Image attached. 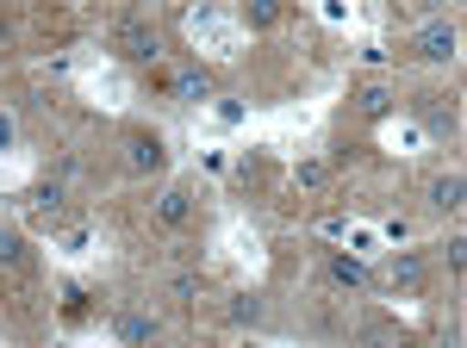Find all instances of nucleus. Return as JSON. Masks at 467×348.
<instances>
[{
	"label": "nucleus",
	"instance_id": "17",
	"mask_svg": "<svg viewBox=\"0 0 467 348\" xmlns=\"http://www.w3.org/2000/svg\"><path fill=\"white\" fill-rule=\"evenodd\" d=\"M393 336H399L393 323H368V330H361V348H387Z\"/></svg>",
	"mask_w": 467,
	"mask_h": 348
},
{
	"label": "nucleus",
	"instance_id": "15",
	"mask_svg": "<svg viewBox=\"0 0 467 348\" xmlns=\"http://www.w3.org/2000/svg\"><path fill=\"white\" fill-rule=\"evenodd\" d=\"M393 280H399V286H418V280H424V261H418V255H399V261H393Z\"/></svg>",
	"mask_w": 467,
	"mask_h": 348
},
{
	"label": "nucleus",
	"instance_id": "9",
	"mask_svg": "<svg viewBox=\"0 0 467 348\" xmlns=\"http://www.w3.org/2000/svg\"><path fill=\"white\" fill-rule=\"evenodd\" d=\"M330 280H337V286H356V292H361V286H368V268H361L356 255H330Z\"/></svg>",
	"mask_w": 467,
	"mask_h": 348
},
{
	"label": "nucleus",
	"instance_id": "20",
	"mask_svg": "<svg viewBox=\"0 0 467 348\" xmlns=\"http://www.w3.org/2000/svg\"><path fill=\"white\" fill-rule=\"evenodd\" d=\"M0 143H13V118L6 112H0Z\"/></svg>",
	"mask_w": 467,
	"mask_h": 348
},
{
	"label": "nucleus",
	"instance_id": "18",
	"mask_svg": "<svg viewBox=\"0 0 467 348\" xmlns=\"http://www.w3.org/2000/svg\"><path fill=\"white\" fill-rule=\"evenodd\" d=\"M442 255H449V274H462V268H467V237H449Z\"/></svg>",
	"mask_w": 467,
	"mask_h": 348
},
{
	"label": "nucleus",
	"instance_id": "13",
	"mask_svg": "<svg viewBox=\"0 0 467 348\" xmlns=\"http://www.w3.org/2000/svg\"><path fill=\"white\" fill-rule=\"evenodd\" d=\"M200 292H206V280H200V274H175V280H169V299H181V305H193Z\"/></svg>",
	"mask_w": 467,
	"mask_h": 348
},
{
	"label": "nucleus",
	"instance_id": "1",
	"mask_svg": "<svg viewBox=\"0 0 467 348\" xmlns=\"http://www.w3.org/2000/svg\"><path fill=\"white\" fill-rule=\"evenodd\" d=\"M112 50H119L125 63H156V56H162V32L144 26V19H131V26L112 32Z\"/></svg>",
	"mask_w": 467,
	"mask_h": 348
},
{
	"label": "nucleus",
	"instance_id": "11",
	"mask_svg": "<svg viewBox=\"0 0 467 348\" xmlns=\"http://www.w3.org/2000/svg\"><path fill=\"white\" fill-rule=\"evenodd\" d=\"M262 317H268V305H262L255 292H237V299H231V323H262Z\"/></svg>",
	"mask_w": 467,
	"mask_h": 348
},
{
	"label": "nucleus",
	"instance_id": "8",
	"mask_svg": "<svg viewBox=\"0 0 467 348\" xmlns=\"http://www.w3.org/2000/svg\"><path fill=\"white\" fill-rule=\"evenodd\" d=\"M356 106L368 112V118H387V112H393V87H387V81H361Z\"/></svg>",
	"mask_w": 467,
	"mask_h": 348
},
{
	"label": "nucleus",
	"instance_id": "19",
	"mask_svg": "<svg viewBox=\"0 0 467 348\" xmlns=\"http://www.w3.org/2000/svg\"><path fill=\"white\" fill-rule=\"evenodd\" d=\"M63 312H69V317L88 312V292H81V286H63Z\"/></svg>",
	"mask_w": 467,
	"mask_h": 348
},
{
	"label": "nucleus",
	"instance_id": "16",
	"mask_svg": "<svg viewBox=\"0 0 467 348\" xmlns=\"http://www.w3.org/2000/svg\"><path fill=\"white\" fill-rule=\"evenodd\" d=\"M293 180H299V187H324V180H330V162H299Z\"/></svg>",
	"mask_w": 467,
	"mask_h": 348
},
{
	"label": "nucleus",
	"instance_id": "3",
	"mask_svg": "<svg viewBox=\"0 0 467 348\" xmlns=\"http://www.w3.org/2000/svg\"><path fill=\"white\" fill-rule=\"evenodd\" d=\"M455 44H462V32H455L449 19H431L424 32L411 37V50H418L424 63H449V56H455Z\"/></svg>",
	"mask_w": 467,
	"mask_h": 348
},
{
	"label": "nucleus",
	"instance_id": "10",
	"mask_svg": "<svg viewBox=\"0 0 467 348\" xmlns=\"http://www.w3.org/2000/svg\"><path fill=\"white\" fill-rule=\"evenodd\" d=\"M32 211H37V218H63V187H57V180H44V187L32 193Z\"/></svg>",
	"mask_w": 467,
	"mask_h": 348
},
{
	"label": "nucleus",
	"instance_id": "21",
	"mask_svg": "<svg viewBox=\"0 0 467 348\" xmlns=\"http://www.w3.org/2000/svg\"><path fill=\"white\" fill-rule=\"evenodd\" d=\"M387 348H424V343H411V336H393V343H387Z\"/></svg>",
	"mask_w": 467,
	"mask_h": 348
},
{
	"label": "nucleus",
	"instance_id": "2",
	"mask_svg": "<svg viewBox=\"0 0 467 348\" xmlns=\"http://www.w3.org/2000/svg\"><path fill=\"white\" fill-rule=\"evenodd\" d=\"M125 169L131 174H162V162H169V149H162V138L156 131H125Z\"/></svg>",
	"mask_w": 467,
	"mask_h": 348
},
{
	"label": "nucleus",
	"instance_id": "12",
	"mask_svg": "<svg viewBox=\"0 0 467 348\" xmlns=\"http://www.w3.org/2000/svg\"><path fill=\"white\" fill-rule=\"evenodd\" d=\"M0 261H6V268H19V261H26V243H19V230H13L6 218H0Z\"/></svg>",
	"mask_w": 467,
	"mask_h": 348
},
{
	"label": "nucleus",
	"instance_id": "5",
	"mask_svg": "<svg viewBox=\"0 0 467 348\" xmlns=\"http://www.w3.org/2000/svg\"><path fill=\"white\" fill-rule=\"evenodd\" d=\"M169 87H175V100H193V106H200V100H213V75L200 69V63L175 69V75H169Z\"/></svg>",
	"mask_w": 467,
	"mask_h": 348
},
{
	"label": "nucleus",
	"instance_id": "7",
	"mask_svg": "<svg viewBox=\"0 0 467 348\" xmlns=\"http://www.w3.org/2000/svg\"><path fill=\"white\" fill-rule=\"evenodd\" d=\"M156 218H162V224H187V218H193V193H187V187H162Z\"/></svg>",
	"mask_w": 467,
	"mask_h": 348
},
{
	"label": "nucleus",
	"instance_id": "14",
	"mask_svg": "<svg viewBox=\"0 0 467 348\" xmlns=\"http://www.w3.org/2000/svg\"><path fill=\"white\" fill-rule=\"evenodd\" d=\"M275 19H281V6H268V0H255V6H244V26H250V32H268Z\"/></svg>",
	"mask_w": 467,
	"mask_h": 348
},
{
	"label": "nucleus",
	"instance_id": "6",
	"mask_svg": "<svg viewBox=\"0 0 467 348\" xmlns=\"http://www.w3.org/2000/svg\"><path fill=\"white\" fill-rule=\"evenodd\" d=\"M112 330H119V343H125V348H150V343H156V317H150V312H119Z\"/></svg>",
	"mask_w": 467,
	"mask_h": 348
},
{
	"label": "nucleus",
	"instance_id": "4",
	"mask_svg": "<svg viewBox=\"0 0 467 348\" xmlns=\"http://www.w3.org/2000/svg\"><path fill=\"white\" fill-rule=\"evenodd\" d=\"M462 206H467V180H462V169L436 174V180H431V211H442V218H455Z\"/></svg>",
	"mask_w": 467,
	"mask_h": 348
}]
</instances>
